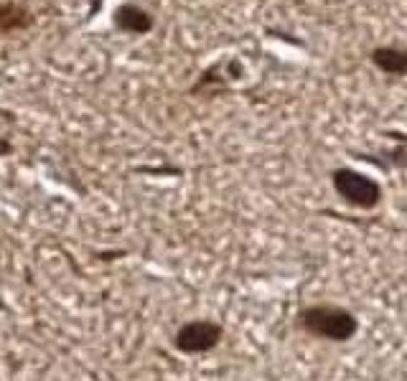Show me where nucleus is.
I'll return each instance as SVG.
<instances>
[{
    "mask_svg": "<svg viewBox=\"0 0 407 381\" xmlns=\"http://www.w3.org/2000/svg\"><path fill=\"white\" fill-rule=\"evenodd\" d=\"M222 341V328L212 321H191L181 325L173 338V346H176L181 353H207L212 351L216 343Z\"/></svg>",
    "mask_w": 407,
    "mask_h": 381,
    "instance_id": "nucleus-3",
    "label": "nucleus"
},
{
    "mask_svg": "<svg viewBox=\"0 0 407 381\" xmlns=\"http://www.w3.org/2000/svg\"><path fill=\"white\" fill-rule=\"evenodd\" d=\"M333 188L339 190V196L351 206H359V209H372V206L379 204V190L377 181L356 173V170L341 168L333 173Z\"/></svg>",
    "mask_w": 407,
    "mask_h": 381,
    "instance_id": "nucleus-2",
    "label": "nucleus"
},
{
    "mask_svg": "<svg viewBox=\"0 0 407 381\" xmlns=\"http://www.w3.org/2000/svg\"><path fill=\"white\" fill-rule=\"evenodd\" d=\"M372 61L387 74H407V51L402 49H377V51L372 54Z\"/></svg>",
    "mask_w": 407,
    "mask_h": 381,
    "instance_id": "nucleus-5",
    "label": "nucleus"
},
{
    "mask_svg": "<svg viewBox=\"0 0 407 381\" xmlns=\"http://www.w3.org/2000/svg\"><path fill=\"white\" fill-rule=\"evenodd\" d=\"M26 23V13L23 10H18V8L13 6H6V8H0V31L6 29H15V26H23Z\"/></svg>",
    "mask_w": 407,
    "mask_h": 381,
    "instance_id": "nucleus-6",
    "label": "nucleus"
},
{
    "mask_svg": "<svg viewBox=\"0 0 407 381\" xmlns=\"http://www.w3.org/2000/svg\"><path fill=\"white\" fill-rule=\"evenodd\" d=\"M115 21H118L120 29L130 31V33H145V31L153 26L150 15L145 13V10H141V8H135V6L120 8L118 15H115Z\"/></svg>",
    "mask_w": 407,
    "mask_h": 381,
    "instance_id": "nucleus-4",
    "label": "nucleus"
},
{
    "mask_svg": "<svg viewBox=\"0 0 407 381\" xmlns=\"http://www.w3.org/2000/svg\"><path fill=\"white\" fill-rule=\"evenodd\" d=\"M303 321L305 330H311L313 336L328 338V341H349V338L356 333V321L351 313L341 308H308L303 310Z\"/></svg>",
    "mask_w": 407,
    "mask_h": 381,
    "instance_id": "nucleus-1",
    "label": "nucleus"
}]
</instances>
